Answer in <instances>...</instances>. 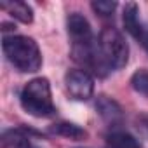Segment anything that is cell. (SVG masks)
Returning a JSON list of instances; mask_svg holds the SVG:
<instances>
[{
    "mask_svg": "<svg viewBox=\"0 0 148 148\" xmlns=\"http://www.w3.org/2000/svg\"><path fill=\"white\" fill-rule=\"evenodd\" d=\"M96 110L101 115V119L108 124H117L122 120V108L119 106L117 101H113L106 96H99L96 99Z\"/></svg>",
    "mask_w": 148,
    "mask_h": 148,
    "instance_id": "52a82bcc",
    "label": "cell"
},
{
    "mask_svg": "<svg viewBox=\"0 0 148 148\" xmlns=\"http://www.w3.org/2000/svg\"><path fill=\"white\" fill-rule=\"evenodd\" d=\"M98 51L108 70H119L127 64L129 45L124 35L115 28H103L98 37Z\"/></svg>",
    "mask_w": 148,
    "mask_h": 148,
    "instance_id": "3957f363",
    "label": "cell"
},
{
    "mask_svg": "<svg viewBox=\"0 0 148 148\" xmlns=\"http://www.w3.org/2000/svg\"><path fill=\"white\" fill-rule=\"evenodd\" d=\"M131 86L136 92L148 98V71L146 70H138L131 77Z\"/></svg>",
    "mask_w": 148,
    "mask_h": 148,
    "instance_id": "7c38bea8",
    "label": "cell"
},
{
    "mask_svg": "<svg viewBox=\"0 0 148 148\" xmlns=\"http://www.w3.org/2000/svg\"><path fill=\"white\" fill-rule=\"evenodd\" d=\"M138 40H139V44L143 45V49L148 52V30H146V28L143 30V33L139 35V38H138Z\"/></svg>",
    "mask_w": 148,
    "mask_h": 148,
    "instance_id": "5bb4252c",
    "label": "cell"
},
{
    "mask_svg": "<svg viewBox=\"0 0 148 148\" xmlns=\"http://www.w3.org/2000/svg\"><path fill=\"white\" fill-rule=\"evenodd\" d=\"M0 7L7 11L11 18L21 21L25 25L33 21V11L26 2H21V0H11L9 2V0H4V2H0Z\"/></svg>",
    "mask_w": 148,
    "mask_h": 148,
    "instance_id": "ba28073f",
    "label": "cell"
},
{
    "mask_svg": "<svg viewBox=\"0 0 148 148\" xmlns=\"http://www.w3.org/2000/svg\"><path fill=\"white\" fill-rule=\"evenodd\" d=\"M2 49L7 61L23 73H33L42 66V54L37 42L25 35H4Z\"/></svg>",
    "mask_w": 148,
    "mask_h": 148,
    "instance_id": "6da1fadb",
    "label": "cell"
},
{
    "mask_svg": "<svg viewBox=\"0 0 148 148\" xmlns=\"http://www.w3.org/2000/svg\"><path fill=\"white\" fill-rule=\"evenodd\" d=\"M51 132L52 134H58V136H63V138H70V139H84L87 138V131L75 125V124H70V122H58L51 127Z\"/></svg>",
    "mask_w": 148,
    "mask_h": 148,
    "instance_id": "30bf717a",
    "label": "cell"
},
{
    "mask_svg": "<svg viewBox=\"0 0 148 148\" xmlns=\"http://www.w3.org/2000/svg\"><path fill=\"white\" fill-rule=\"evenodd\" d=\"M122 21H124V28L127 30V33H131L136 40L139 38V35L143 33L145 26L139 21V9L134 2L125 4L124 12H122Z\"/></svg>",
    "mask_w": 148,
    "mask_h": 148,
    "instance_id": "8992f818",
    "label": "cell"
},
{
    "mask_svg": "<svg viewBox=\"0 0 148 148\" xmlns=\"http://www.w3.org/2000/svg\"><path fill=\"white\" fill-rule=\"evenodd\" d=\"M66 89L73 99L86 101L94 92V80L87 70H70L64 77Z\"/></svg>",
    "mask_w": 148,
    "mask_h": 148,
    "instance_id": "277c9868",
    "label": "cell"
},
{
    "mask_svg": "<svg viewBox=\"0 0 148 148\" xmlns=\"http://www.w3.org/2000/svg\"><path fill=\"white\" fill-rule=\"evenodd\" d=\"M106 148H141V145L132 134L125 131H113L106 136Z\"/></svg>",
    "mask_w": 148,
    "mask_h": 148,
    "instance_id": "9c48e42d",
    "label": "cell"
},
{
    "mask_svg": "<svg viewBox=\"0 0 148 148\" xmlns=\"http://www.w3.org/2000/svg\"><path fill=\"white\" fill-rule=\"evenodd\" d=\"M66 26H68V33L71 37L73 45H89V44H94L96 42L94 37H92L91 25H89V21L82 14L71 12L68 16Z\"/></svg>",
    "mask_w": 148,
    "mask_h": 148,
    "instance_id": "5b68a950",
    "label": "cell"
},
{
    "mask_svg": "<svg viewBox=\"0 0 148 148\" xmlns=\"http://www.w3.org/2000/svg\"><path fill=\"white\" fill-rule=\"evenodd\" d=\"M2 145L4 148H35L30 143V139L26 138L25 131H19V129L5 131L2 136Z\"/></svg>",
    "mask_w": 148,
    "mask_h": 148,
    "instance_id": "8fae6325",
    "label": "cell"
},
{
    "mask_svg": "<svg viewBox=\"0 0 148 148\" xmlns=\"http://www.w3.org/2000/svg\"><path fill=\"white\" fill-rule=\"evenodd\" d=\"M92 11L103 18H108L113 14V11L117 9V2H110V0H94L91 4Z\"/></svg>",
    "mask_w": 148,
    "mask_h": 148,
    "instance_id": "4fadbf2b",
    "label": "cell"
},
{
    "mask_svg": "<svg viewBox=\"0 0 148 148\" xmlns=\"http://www.w3.org/2000/svg\"><path fill=\"white\" fill-rule=\"evenodd\" d=\"M19 101H21V106L25 108V112L33 117H40V119L51 117L56 112L49 80L42 79V77L30 80L23 87V91L19 94Z\"/></svg>",
    "mask_w": 148,
    "mask_h": 148,
    "instance_id": "7a4b0ae2",
    "label": "cell"
}]
</instances>
